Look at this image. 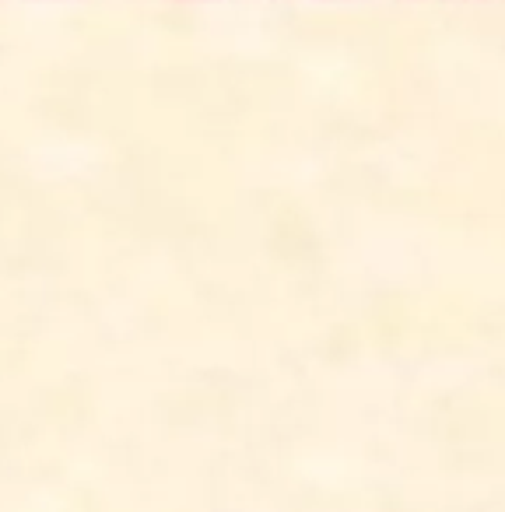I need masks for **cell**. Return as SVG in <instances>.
<instances>
[{
  "label": "cell",
  "instance_id": "1",
  "mask_svg": "<svg viewBox=\"0 0 505 512\" xmlns=\"http://www.w3.org/2000/svg\"><path fill=\"white\" fill-rule=\"evenodd\" d=\"M341 4H362V0H341Z\"/></svg>",
  "mask_w": 505,
  "mask_h": 512
},
{
  "label": "cell",
  "instance_id": "2",
  "mask_svg": "<svg viewBox=\"0 0 505 512\" xmlns=\"http://www.w3.org/2000/svg\"><path fill=\"white\" fill-rule=\"evenodd\" d=\"M186 4H200V0H186Z\"/></svg>",
  "mask_w": 505,
  "mask_h": 512
},
{
  "label": "cell",
  "instance_id": "3",
  "mask_svg": "<svg viewBox=\"0 0 505 512\" xmlns=\"http://www.w3.org/2000/svg\"><path fill=\"white\" fill-rule=\"evenodd\" d=\"M449 4H453V0H449ZM456 4H463V0H456Z\"/></svg>",
  "mask_w": 505,
  "mask_h": 512
}]
</instances>
